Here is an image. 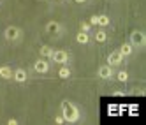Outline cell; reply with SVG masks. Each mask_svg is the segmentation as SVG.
I'll use <instances>...</instances> for the list:
<instances>
[{
    "label": "cell",
    "instance_id": "1",
    "mask_svg": "<svg viewBox=\"0 0 146 125\" xmlns=\"http://www.w3.org/2000/svg\"><path fill=\"white\" fill-rule=\"evenodd\" d=\"M62 114H64V120L65 122H76L79 118V111L74 104H70L69 100L62 102Z\"/></svg>",
    "mask_w": 146,
    "mask_h": 125
},
{
    "label": "cell",
    "instance_id": "2",
    "mask_svg": "<svg viewBox=\"0 0 146 125\" xmlns=\"http://www.w3.org/2000/svg\"><path fill=\"white\" fill-rule=\"evenodd\" d=\"M130 44H134V46H144L146 44V37L141 30H134L130 34Z\"/></svg>",
    "mask_w": 146,
    "mask_h": 125
},
{
    "label": "cell",
    "instance_id": "3",
    "mask_svg": "<svg viewBox=\"0 0 146 125\" xmlns=\"http://www.w3.org/2000/svg\"><path fill=\"white\" fill-rule=\"evenodd\" d=\"M121 60H123V55L120 51H113V53L108 57V64L109 65H118V64H121Z\"/></svg>",
    "mask_w": 146,
    "mask_h": 125
},
{
    "label": "cell",
    "instance_id": "4",
    "mask_svg": "<svg viewBox=\"0 0 146 125\" xmlns=\"http://www.w3.org/2000/svg\"><path fill=\"white\" fill-rule=\"evenodd\" d=\"M51 58H53L56 64H65V62L69 60L67 53L65 51H53V55H51Z\"/></svg>",
    "mask_w": 146,
    "mask_h": 125
},
{
    "label": "cell",
    "instance_id": "5",
    "mask_svg": "<svg viewBox=\"0 0 146 125\" xmlns=\"http://www.w3.org/2000/svg\"><path fill=\"white\" fill-rule=\"evenodd\" d=\"M5 37H7L9 41H16V39L19 37V28H16V27L5 28Z\"/></svg>",
    "mask_w": 146,
    "mask_h": 125
},
{
    "label": "cell",
    "instance_id": "6",
    "mask_svg": "<svg viewBox=\"0 0 146 125\" xmlns=\"http://www.w3.org/2000/svg\"><path fill=\"white\" fill-rule=\"evenodd\" d=\"M34 67H35V70H37V72H40V74H44V72H48V69H49L48 62H44V60H37Z\"/></svg>",
    "mask_w": 146,
    "mask_h": 125
},
{
    "label": "cell",
    "instance_id": "7",
    "mask_svg": "<svg viewBox=\"0 0 146 125\" xmlns=\"http://www.w3.org/2000/svg\"><path fill=\"white\" fill-rule=\"evenodd\" d=\"M46 30H48L49 34H58L60 30H62V27H60L56 21H49V23L46 25Z\"/></svg>",
    "mask_w": 146,
    "mask_h": 125
},
{
    "label": "cell",
    "instance_id": "8",
    "mask_svg": "<svg viewBox=\"0 0 146 125\" xmlns=\"http://www.w3.org/2000/svg\"><path fill=\"white\" fill-rule=\"evenodd\" d=\"M13 78H14L16 81H19V83H23V81L27 79V72H25L23 69H18L16 72H13Z\"/></svg>",
    "mask_w": 146,
    "mask_h": 125
},
{
    "label": "cell",
    "instance_id": "9",
    "mask_svg": "<svg viewBox=\"0 0 146 125\" xmlns=\"http://www.w3.org/2000/svg\"><path fill=\"white\" fill-rule=\"evenodd\" d=\"M111 74H113V72H111V67H109V65L99 69V76H100V78H106V79H108V78H111Z\"/></svg>",
    "mask_w": 146,
    "mask_h": 125
},
{
    "label": "cell",
    "instance_id": "10",
    "mask_svg": "<svg viewBox=\"0 0 146 125\" xmlns=\"http://www.w3.org/2000/svg\"><path fill=\"white\" fill-rule=\"evenodd\" d=\"M0 78H5V79L13 78V70L9 67H0Z\"/></svg>",
    "mask_w": 146,
    "mask_h": 125
},
{
    "label": "cell",
    "instance_id": "11",
    "mask_svg": "<svg viewBox=\"0 0 146 125\" xmlns=\"http://www.w3.org/2000/svg\"><path fill=\"white\" fill-rule=\"evenodd\" d=\"M76 39H78L79 44H86V43H88V34H86V32H79Z\"/></svg>",
    "mask_w": 146,
    "mask_h": 125
},
{
    "label": "cell",
    "instance_id": "12",
    "mask_svg": "<svg viewBox=\"0 0 146 125\" xmlns=\"http://www.w3.org/2000/svg\"><path fill=\"white\" fill-rule=\"evenodd\" d=\"M120 53H121L123 57L130 55V53H132V44H123V46H121V49H120Z\"/></svg>",
    "mask_w": 146,
    "mask_h": 125
},
{
    "label": "cell",
    "instance_id": "13",
    "mask_svg": "<svg viewBox=\"0 0 146 125\" xmlns=\"http://www.w3.org/2000/svg\"><path fill=\"white\" fill-rule=\"evenodd\" d=\"M97 25H100V27L109 25V18L108 16H97Z\"/></svg>",
    "mask_w": 146,
    "mask_h": 125
},
{
    "label": "cell",
    "instance_id": "14",
    "mask_svg": "<svg viewBox=\"0 0 146 125\" xmlns=\"http://www.w3.org/2000/svg\"><path fill=\"white\" fill-rule=\"evenodd\" d=\"M40 55H42V57H51V55H53V49L48 48V46H42V48H40Z\"/></svg>",
    "mask_w": 146,
    "mask_h": 125
},
{
    "label": "cell",
    "instance_id": "15",
    "mask_svg": "<svg viewBox=\"0 0 146 125\" xmlns=\"http://www.w3.org/2000/svg\"><path fill=\"white\" fill-rule=\"evenodd\" d=\"M58 76H60V78H69V76H70V70H69L67 67H62V69L58 70Z\"/></svg>",
    "mask_w": 146,
    "mask_h": 125
},
{
    "label": "cell",
    "instance_id": "16",
    "mask_svg": "<svg viewBox=\"0 0 146 125\" xmlns=\"http://www.w3.org/2000/svg\"><path fill=\"white\" fill-rule=\"evenodd\" d=\"M95 39L99 41V43H104V41H106V32H104V30H99V32L95 34Z\"/></svg>",
    "mask_w": 146,
    "mask_h": 125
},
{
    "label": "cell",
    "instance_id": "17",
    "mask_svg": "<svg viewBox=\"0 0 146 125\" xmlns=\"http://www.w3.org/2000/svg\"><path fill=\"white\" fill-rule=\"evenodd\" d=\"M118 79H120V81H127V79H129V72H125V70L118 72Z\"/></svg>",
    "mask_w": 146,
    "mask_h": 125
},
{
    "label": "cell",
    "instance_id": "18",
    "mask_svg": "<svg viewBox=\"0 0 146 125\" xmlns=\"http://www.w3.org/2000/svg\"><path fill=\"white\" fill-rule=\"evenodd\" d=\"M88 30H90V25H88V23H83V25H81V32H86V34H88Z\"/></svg>",
    "mask_w": 146,
    "mask_h": 125
},
{
    "label": "cell",
    "instance_id": "19",
    "mask_svg": "<svg viewBox=\"0 0 146 125\" xmlns=\"http://www.w3.org/2000/svg\"><path fill=\"white\" fill-rule=\"evenodd\" d=\"M90 23H92V25H97V16H92V19H90Z\"/></svg>",
    "mask_w": 146,
    "mask_h": 125
},
{
    "label": "cell",
    "instance_id": "20",
    "mask_svg": "<svg viewBox=\"0 0 146 125\" xmlns=\"http://www.w3.org/2000/svg\"><path fill=\"white\" fill-rule=\"evenodd\" d=\"M55 122H56V123H62V122H65V120H64V116H56Z\"/></svg>",
    "mask_w": 146,
    "mask_h": 125
},
{
    "label": "cell",
    "instance_id": "21",
    "mask_svg": "<svg viewBox=\"0 0 146 125\" xmlns=\"http://www.w3.org/2000/svg\"><path fill=\"white\" fill-rule=\"evenodd\" d=\"M16 123H18V120H14V118L9 120V125H16Z\"/></svg>",
    "mask_w": 146,
    "mask_h": 125
},
{
    "label": "cell",
    "instance_id": "22",
    "mask_svg": "<svg viewBox=\"0 0 146 125\" xmlns=\"http://www.w3.org/2000/svg\"><path fill=\"white\" fill-rule=\"evenodd\" d=\"M76 2H79V4H81V2H86V0H76Z\"/></svg>",
    "mask_w": 146,
    "mask_h": 125
}]
</instances>
